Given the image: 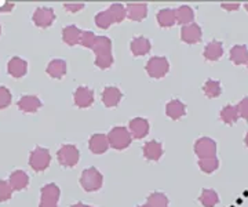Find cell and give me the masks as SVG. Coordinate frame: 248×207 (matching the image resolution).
I'll return each mask as SVG.
<instances>
[{
  "instance_id": "1",
  "label": "cell",
  "mask_w": 248,
  "mask_h": 207,
  "mask_svg": "<svg viewBox=\"0 0 248 207\" xmlns=\"http://www.w3.org/2000/svg\"><path fill=\"white\" fill-rule=\"evenodd\" d=\"M95 54V66L99 69H108L113 65L112 40L107 36H97V40L91 48Z\"/></svg>"
},
{
  "instance_id": "2",
  "label": "cell",
  "mask_w": 248,
  "mask_h": 207,
  "mask_svg": "<svg viewBox=\"0 0 248 207\" xmlns=\"http://www.w3.org/2000/svg\"><path fill=\"white\" fill-rule=\"evenodd\" d=\"M124 18H127V11L125 6L123 4H110L107 10L99 11L95 16V25L101 29H108L113 24H120L123 22Z\"/></svg>"
},
{
  "instance_id": "3",
  "label": "cell",
  "mask_w": 248,
  "mask_h": 207,
  "mask_svg": "<svg viewBox=\"0 0 248 207\" xmlns=\"http://www.w3.org/2000/svg\"><path fill=\"white\" fill-rule=\"evenodd\" d=\"M108 141H109V146L117 149V151H124L127 149L131 141H133V137L130 134V130L125 128L123 126L113 127L109 133H108Z\"/></svg>"
},
{
  "instance_id": "4",
  "label": "cell",
  "mask_w": 248,
  "mask_h": 207,
  "mask_svg": "<svg viewBox=\"0 0 248 207\" xmlns=\"http://www.w3.org/2000/svg\"><path fill=\"white\" fill-rule=\"evenodd\" d=\"M104 177L95 167H89L81 173L80 177V185L86 192H97L102 188Z\"/></svg>"
},
{
  "instance_id": "5",
  "label": "cell",
  "mask_w": 248,
  "mask_h": 207,
  "mask_svg": "<svg viewBox=\"0 0 248 207\" xmlns=\"http://www.w3.org/2000/svg\"><path fill=\"white\" fill-rule=\"evenodd\" d=\"M50 162H51V155L47 148L36 146L29 155V166L37 173L47 170L50 166Z\"/></svg>"
},
{
  "instance_id": "6",
  "label": "cell",
  "mask_w": 248,
  "mask_h": 207,
  "mask_svg": "<svg viewBox=\"0 0 248 207\" xmlns=\"http://www.w3.org/2000/svg\"><path fill=\"white\" fill-rule=\"evenodd\" d=\"M145 69L152 79H161L170 71L169 60L166 57H152L146 64Z\"/></svg>"
},
{
  "instance_id": "7",
  "label": "cell",
  "mask_w": 248,
  "mask_h": 207,
  "mask_svg": "<svg viewBox=\"0 0 248 207\" xmlns=\"http://www.w3.org/2000/svg\"><path fill=\"white\" fill-rule=\"evenodd\" d=\"M57 158L60 164L63 167H75L80 160V152L75 145H62L57 152Z\"/></svg>"
},
{
  "instance_id": "8",
  "label": "cell",
  "mask_w": 248,
  "mask_h": 207,
  "mask_svg": "<svg viewBox=\"0 0 248 207\" xmlns=\"http://www.w3.org/2000/svg\"><path fill=\"white\" fill-rule=\"evenodd\" d=\"M193 149H195L196 156L199 158V160L217 156V143L213 138H208V137H202V138L196 140Z\"/></svg>"
},
{
  "instance_id": "9",
  "label": "cell",
  "mask_w": 248,
  "mask_h": 207,
  "mask_svg": "<svg viewBox=\"0 0 248 207\" xmlns=\"http://www.w3.org/2000/svg\"><path fill=\"white\" fill-rule=\"evenodd\" d=\"M61 196V191L57 184H47L42 188L40 205L39 207H58V200Z\"/></svg>"
},
{
  "instance_id": "10",
  "label": "cell",
  "mask_w": 248,
  "mask_h": 207,
  "mask_svg": "<svg viewBox=\"0 0 248 207\" xmlns=\"http://www.w3.org/2000/svg\"><path fill=\"white\" fill-rule=\"evenodd\" d=\"M203 39V31L199 24H189L181 29V40L186 45H197Z\"/></svg>"
},
{
  "instance_id": "11",
  "label": "cell",
  "mask_w": 248,
  "mask_h": 207,
  "mask_svg": "<svg viewBox=\"0 0 248 207\" xmlns=\"http://www.w3.org/2000/svg\"><path fill=\"white\" fill-rule=\"evenodd\" d=\"M32 21L37 28H42V29L50 28L55 21V13L50 7H37L33 13Z\"/></svg>"
},
{
  "instance_id": "12",
  "label": "cell",
  "mask_w": 248,
  "mask_h": 207,
  "mask_svg": "<svg viewBox=\"0 0 248 207\" xmlns=\"http://www.w3.org/2000/svg\"><path fill=\"white\" fill-rule=\"evenodd\" d=\"M73 101H75V105L79 108H90L94 104V91L89 87L80 86L73 93Z\"/></svg>"
},
{
  "instance_id": "13",
  "label": "cell",
  "mask_w": 248,
  "mask_h": 207,
  "mask_svg": "<svg viewBox=\"0 0 248 207\" xmlns=\"http://www.w3.org/2000/svg\"><path fill=\"white\" fill-rule=\"evenodd\" d=\"M130 134L135 140H142L149 134V122L145 117H134L128 122Z\"/></svg>"
},
{
  "instance_id": "14",
  "label": "cell",
  "mask_w": 248,
  "mask_h": 207,
  "mask_svg": "<svg viewBox=\"0 0 248 207\" xmlns=\"http://www.w3.org/2000/svg\"><path fill=\"white\" fill-rule=\"evenodd\" d=\"M123 98L122 91L116 86H107L102 93V102L107 108H116Z\"/></svg>"
},
{
  "instance_id": "15",
  "label": "cell",
  "mask_w": 248,
  "mask_h": 207,
  "mask_svg": "<svg viewBox=\"0 0 248 207\" xmlns=\"http://www.w3.org/2000/svg\"><path fill=\"white\" fill-rule=\"evenodd\" d=\"M127 18L131 21H143L148 17V4L146 3H130L125 6Z\"/></svg>"
},
{
  "instance_id": "16",
  "label": "cell",
  "mask_w": 248,
  "mask_h": 207,
  "mask_svg": "<svg viewBox=\"0 0 248 207\" xmlns=\"http://www.w3.org/2000/svg\"><path fill=\"white\" fill-rule=\"evenodd\" d=\"M204 58L210 63H215L223 55V43L219 40H211L208 42L203 51Z\"/></svg>"
},
{
  "instance_id": "17",
  "label": "cell",
  "mask_w": 248,
  "mask_h": 207,
  "mask_svg": "<svg viewBox=\"0 0 248 207\" xmlns=\"http://www.w3.org/2000/svg\"><path fill=\"white\" fill-rule=\"evenodd\" d=\"M19 111L25 113H35L37 109L42 108V101L36 96H22L17 102Z\"/></svg>"
},
{
  "instance_id": "18",
  "label": "cell",
  "mask_w": 248,
  "mask_h": 207,
  "mask_svg": "<svg viewBox=\"0 0 248 207\" xmlns=\"http://www.w3.org/2000/svg\"><path fill=\"white\" fill-rule=\"evenodd\" d=\"M90 151L94 153V155H102L109 149V141H108V137L105 134H97L91 135L89 141Z\"/></svg>"
},
{
  "instance_id": "19",
  "label": "cell",
  "mask_w": 248,
  "mask_h": 207,
  "mask_svg": "<svg viewBox=\"0 0 248 207\" xmlns=\"http://www.w3.org/2000/svg\"><path fill=\"white\" fill-rule=\"evenodd\" d=\"M7 71H9V73L13 78L19 79V78L27 75L28 63L25 60L19 58V57H13L9 61V64H7Z\"/></svg>"
},
{
  "instance_id": "20",
  "label": "cell",
  "mask_w": 248,
  "mask_h": 207,
  "mask_svg": "<svg viewBox=\"0 0 248 207\" xmlns=\"http://www.w3.org/2000/svg\"><path fill=\"white\" fill-rule=\"evenodd\" d=\"M143 156L151 162H157L163 156V145L156 140H152L143 145Z\"/></svg>"
},
{
  "instance_id": "21",
  "label": "cell",
  "mask_w": 248,
  "mask_h": 207,
  "mask_svg": "<svg viewBox=\"0 0 248 207\" xmlns=\"http://www.w3.org/2000/svg\"><path fill=\"white\" fill-rule=\"evenodd\" d=\"M166 115L172 120H179L186 115V105L181 99H171L166 105Z\"/></svg>"
},
{
  "instance_id": "22",
  "label": "cell",
  "mask_w": 248,
  "mask_h": 207,
  "mask_svg": "<svg viewBox=\"0 0 248 207\" xmlns=\"http://www.w3.org/2000/svg\"><path fill=\"white\" fill-rule=\"evenodd\" d=\"M151 48V40L146 39V37H135V39H133V40L130 42V50H131V53H133V55H135V57H141V55L149 54Z\"/></svg>"
},
{
  "instance_id": "23",
  "label": "cell",
  "mask_w": 248,
  "mask_h": 207,
  "mask_svg": "<svg viewBox=\"0 0 248 207\" xmlns=\"http://www.w3.org/2000/svg\"><path fill=\"white\" fill-rule=\"evenodd\" d=\"M9 184L13 191H22L29 185V177L25 171L17 170L10 174Z\"/></svg>"
},
{
  "instance_id": "24",
  "label": "cell",
  "mask_w": 248,
  "mask_h": 207,
  "mask_svg": "<svg viewBox=\"0 0 248 207\" xmlns=\"http://www.w3.org/2000/svg\"><path fill=\"white\" fill-rule=\"evenodd\" d=\"M81 29L76 25H68L62 28V40L68 46H76L80 43V36H81Z\"/></svg>"
},
{
  "instance_id": "25",
  "label": "cell",
  "mask_w": 248,
  "mask_h": 207,
  "mask_svg": "<svg viewBox=\"0 0 248 207\" xmlns=\"http://www.w3.org/2000/svg\"><path fill=\"white\" fill-rule=\"evenodd\" d=\"M46 72L54 79H62L68 72V65L63 60H53L47 65Z\"/></svg>"
},
{
  "instance_id": "26",
  "label": "cell",
  "mask_w": 248,
  "mask_h": 207,
  "mask_svg": "<svg viewBox=\"0 0 248 207\" xmlns=\"http://www.w3.org/2000/svg\"><path fill=\"white\" fill-rule=\"evenodd\" d=\"M229 58L234 65H244L248 60V48L246 45L233 46L229 51Z\"/></svg>"
},
{
  "instance_id": "27",
  "label": "cell",
  "mask_w": 248,
  "mask_h": 207,
  "mask_svg": "<svg viewBox=\"0 0 248 207\" xmlns=\"http://www.w3.org/2000/svg\"><path fill=\"white\" fill-rule=\"evenodd\" d=\"M175 18L179 25L185 27L195 21V11L190 6H179L175 10Z\"/></svg>"
},
{
  "instance_id": "28",
  "label": "cell",
  "mask_w": 248,
  "mask_h": 207,
  "mask_svg": "<svg viewBox=\"0 0 248 207\" xmlns=\"http://www.w3.org/2000/svg\"><path fill=\"white\" fill-rule=\"evenodd\" d=\"M157 22L161 28H171L177 24L175 18V10L174 9H161L157 13Z\"/></svg>"
},
{
  "instance_id": "29",
  "label": "cell",
  "mask_w": 248,
  "mask_h": 207,
  "mask_svg": "<svg viewBox=\"0 0 248 207\" xmlns=\"http://www.w3.org/2000/svg\"><path fill=\"white\" fill-rule=\"evenodd\" d=\"M219 117H221L222 122L225 125H228V126H233L234 123H237L240 116L236 105H226V107H223L221 109V112H219Z\"/></svg>"
},
{
  "instance_id": "30",
  "label": "cell",
  "mask_w": 248,
  "mask_h": 207,
  "mask_svg": "<svg viewBox=\"0 0 248 207\" xmlns=\"http://www.w3.org/2000/svg\"><path fill=\"white\" fill-rule=\"evenodd\" d=\"M199 200L203 207H215L219 203V196L214 189H203Z\"/></svg>"
},
{
  "instance_id": "31",
  "label": "cell",
  "mask_w": 248,
  "mask_h": 207,
  "mask_svg": "<svg viewBox=\"0 0 248 207\" xmlns=\"http://www.w3.org/2000/svg\"><path fill=\"white\" fill-rule=\"evenodd\" d=\"M203 91L207 98H217V97H219L222 94L221 83L218 80L208 79V80L204 83Z\"/></svg>"
},
{
  "instance_id": "32",
  "label": "cell",
  "mask_w": 248,
  "mask_h": 207,
  "mask_svg": "<svg viewBox=\"0 0 248 207\" xmlns=\"http://www.w3.org/2000/svg\"><path fill=\"white\" fill-rule=\"evenodd\" d=\"M199 169L205 173V174H213L215 171L219 169V159L215 158H210V159H202L199 160Z\"/></svg>"
},
{
  "instance_id": "33",
  "label": "cell",
  "mask_w": 248,
  "mask_h": 207,
  "mask_svg": "<svg viewBox=\"0 0 248 207\" xmlns=\"http://www.w3.org/2000/svg\"><path fill=\"white\" fill-rule=\"evenodd\" d=\"M151 207H169V198L161 192H153L148 196V203Z\"/></svg>"
},
{
  "instance_id": "34",
  "label": "cell",
  "mask_w": 248,
  "mask_h": 207,
  "mask_svg": "<svg viewBox=\"0 0 248 207\" xmlns=\"http://www.w3.org/2000/svg\"><path fill=\"white\" fill-rule=\"evenodd\" d=\"M97 40V35L93 32V31H83L81 32V36H80V43L83 47L86 48H93V46Z\"/></svg>"
},
{
  "instance_id": "35",
  "label": "cell",
  "mask_w": 248,
  "mask_h": 207,
  "mask_svg": "<svg viewBox=\"0 0 248 207\" xmlns=\"http://www.w3.org/2000/svg\"><path fill=\"white\" fill-rule=\"evenodd\" d=\"M13 196V188L7 181L0 180V202H7Z\"/></svg>"
},
{
  "instance_id": "36",
  "label": "cell",
  "mask_w": 248,
  "mask_h": 207,
  "mask_svg": "<svg viewBox=\"0 0 248 207\" xmlns=\"http://www.w3.org/2000/svg\"><path fill=\"white\" fill-rule=\"evenodd\" d=\"M11 93L7 87L0 86V109H6L11 104Z\"/></svg>"
},
{
  "instance_id": "37",
  "label": "cell",
  "mask_w": 248,
  "mask_h": 207,
  "mask_svg": "<svg viewBox=\"0 0 248 207\" xmlns=\"http://www.w3.org/2000/svg\"><path fill=\"white\" fill-rule=\"evenodd\" d=\"M236 108H237V112H239V116L248 122V97H244L241 101H239Z\"/></svg>"
},
{
  "instance_id": "38",
  "label": "cell",
  "mask_w": 248,
  "mask_h": 207,
  "mask_svg": "<svg viewBox=\"0 0 248 207\" xmlns=\"http://www.w3.org/2000/svg\"><path fill=\"white\" fill-rule=\"evenodd\" d=\"M63 9L68 10L69 13H78L80 10L84 9V4L79 3V4H63Z\"/></svg>"
},
{
  "instance_id": "39",
  "label": "cell",
  "mask_w": 248,
  "mask_h": 207,
  "mask_svg": "<svg viewBox=\"0 0 248 207\" xmlns=\"http://www.w3.org/2000/svg\"><path fill=\"white\" fill-rule=\"evenodd\" d=\"M221 7L223 10H226V11H236V10H239L241 7V4L240 3H222Z\"/></svg>"
},
{
  "instance_id": "40",
  "label": "cell",
  "mask_w": 248,
  "mask_h": 207,
  "mask_svg": "<svg viewBox=\"0 0 248 207\" xmlns=\"http://www.w3.org/2000/svg\"><path fill=\"white\" fill-rule=\"evenodd\" d=\"M71 207H93V206H87V205H84V203L79 202V203H75V205H72Z\"/></svg>"
},
{
  "instance_id": "41",
  "label": "cell",
  "mask_w": 248,
  "mask_h": 207,
  "mask_svg": "<svg viewBox=\"0 0 248 207\" xmlns=\"http://www.w3.org/2000/svg\"><path fill=\"white\" fill-rule=\"evenodd\" d=\"M244 143H246V145L248 146V131H247V134H246V140H244Z\"/></svg>"
},
{
  "instance_id": "42",
  "label": "cell",
  "mask_w": 248,
  "mask_h": 207,
  "mask_svg": "<svg viewBox=\"0 0 248 207\" xmlns=\"http://www.w3.org/2000/svg\"><path fill=\"white\" fill-rule=\"evenodd\" d=\"M138 207H151L149 205H141V206H138Z\"/></svg>"
},
{
  "instance_id": "43",
  "label": "cell",
  "mask_w": 248,
  "mask_h": 207,
  "mask_svg": "<svg viewBox=\"0 0 248 207\" xmlns=\"http://www.w3.org/2000/svg\"><path fill=\"white\" fill-rule=\"evenodd\" d=\"M244 9L247 10V13H248V4H246V6H244Z\"/></svg>"
},
{
  "instance_id": "44",
  "label": "cell",
  "mask_w": 248,
  "mask_h": 207,
  "mask_svg": "<svg viewBox=\"0 0 248 207\" xmlns=\"http://www.w3.org/2000/svg\"><path fill=\"white\" fill-rule=\"evenodd\" d=\"M0 33H1V27H0Z\"/></svg>"
},
{
  "instance_id": "45",
  "label": "cell",
  "mask_w": 248,
  "mask_h": 207,
  "mask_svg": "<svg viewBox=\"0 0 248 207\" xmlns=\"http://www.w3.org/2000/svg\"><path fill=\"white\" fill-rule=\"evenodd\" d=\"M247 66H248V60H247Z\"/></svg>"
},
{
  "instance_id": "46",
  "label": "cell",
  "mask_w": 248,
  "mask_h": 207,
  "mask_svg": "<svg viewBox=\"0 0 248 207\" xmlns=\"http://www.w3.org/2000/svg\"><path fill=\"white\" fill-rule=\"evenodd\" d=\"M0 13H1V11H0Z\"/></svg>"
}]
</instances>
